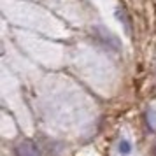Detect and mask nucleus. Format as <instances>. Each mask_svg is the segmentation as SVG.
I'll list each match as a JSON object with an SVG mask.
<instances>
[{
  "mask_svg": "<svg viewBox=\"0 0 156 156\" xmlns=\"http://www.w3.org/2000/svg\"><path fill=\"white\" fill-rule=\"evenodd\" d=\"M16 156H41V153L34 142L25 140L16 147Z\"/></svg>",
  "mask_w": 156,
  "mask_h": 156,
  "instance_id": "f257e3e1",
  "label": "nucleus"
},
{
  "mask_svg": "<svg viewBox=\"0 0 156 156\" xmlns=\"http://www.w3.org/2000/svg\"><path fill=\"white\" fill-rule=\"evenodd\" d=\"M118 147H119V153L121 154H125V156L132 153V144H130V140H126V139L119 140V146H118Z\"/></svg>",
  "mask_w": 156,
  "mask_h": 156,
  "instance_id": "f03ea898",
  "label": "nucleus"
}]
</instances>
